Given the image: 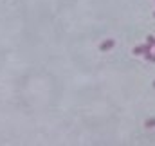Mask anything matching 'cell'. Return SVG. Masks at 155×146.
<instances>
[{
    "mask_svg": "<svg viewBox=\"0 0 155 146\" xmlns=\"http://www.w3.org/2000/svg\"><path fill=\"white\" fill-rule=\"evenodd\" d=\"M153 87H155V83H153Z\"/></svg>",
    "mask_w": 155,
    "mask_h": 146,
    "instance_id": "obj_5",
    "label": "cell"
},
{
    "mask_svg": "<svg viewBox=\"0 0 155 146\" xmlns=\"http://www.w3.org/2000/svg\"><path fill=\"white\" fill-rule=\"evenodd\" d=\"M146 126H155V119H152V121H146Z\"/></svg>",
    "mask_w": 155,
    "mask_h": 146,
    "instance_id": "obj_4",
    "label": "cell"
},
{
    "mask_svg": "<svg viewBox=\"0 0 155 146\" xmlns=\"http://www.w3.org/2000/svg\"><path fill=\"white\" fill-rule=\"evenodd\" d=\"M150 51V47L144 43V45H139V47H135L134 49V54H144V52H148Z\"/></svg>",
    "mask_w": 155,
    "mask_h": 146,
    "instance_id": "obj_2",
    "label": "cell"
},
{
    "mask_svg": "<svg viewBox=\"0 0 155 146\" xmlns=\"http://www.w3.org/2000/svg\"><path fill=\"white\" fill-rule=\"evenodd\" d=\"M116 45V40H107V42H103L101 45H99V51H108V49H112Z\"/></svg>",
    "mask_w": 155,
    "mask_h": 146,
    "instance_id": "obj_1",
    "label": "cell"
},
{
    "mask_svg": "<svg viewBox=\"0 0 155 146\" xmlns=\"http://www.w3.org/2000/svg\"><path fill=\"white\" fill-rule=\"evenodd\" d=\"M146 45H148L150 49L155 47V38H153V36H148V38H146Z\"/></svg>",
    "mask_w": 155,
    "mask_h": 146,
    "instance_id": "obj_3",
    "label": "cell"
}]
</instances>
